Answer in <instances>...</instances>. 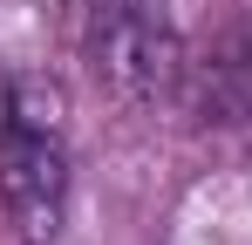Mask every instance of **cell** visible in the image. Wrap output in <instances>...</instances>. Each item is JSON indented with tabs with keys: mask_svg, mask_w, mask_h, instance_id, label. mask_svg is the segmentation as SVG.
<instances>
[{
	"mask_svg": "<svg viewBox=\"0 0 252 245\" xmlns=\"http://www.w3.org/2000/svg\"><path fill=\"white\" fill-rule=\"evenodd\" d=\"M177 95L191 122L205 129H232V122H252V21L225 28L198 61H184L177 75Z\"/></svg>",
	"mask_w": 252,
	"mask_h": 245,
	"instance_id": "3",
	"label": "cell"
},
{
	"mask_svg": "<svg viewBox=\"0 0 252 245\" xmlns=\"http://www.w3.org/2000/svg\"><path fill=\"white\" fill-rule=\"evenodd\" d=\"M82 55L116 102H157L184 75V48L164 0H89Z\"/></svg>",
	"mask_w": 252,
	"mask_h": 245,
	"instance_id": "2",
	"label": "cell"
},
{
	"mask_svg": "<svg viewBox=\"0 0 252 245\" xmlns=\"http://www.w3.org/2000/svg\"><path fill=\"white\" fill-rule=\"evenodd\" d=\"M0 204L28 245H55L68 218V95L41 68L0 89Z\"/></svg>",
	"mask_w": 252,
	"mask_h": 245,
	"instance_id": "1",
	"label": "cell"
}]
</instances>
